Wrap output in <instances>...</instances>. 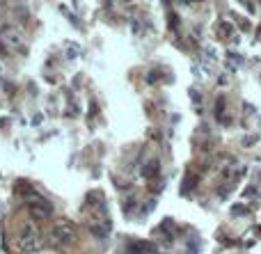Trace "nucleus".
<instances>
[{
  "mask_svg": "<svg viewBox=\"0 0 261 254\" xmlns=\"http://www.w3.org/2000/svg\"><path fill=\"white\" fill-rule=\"evenodd\" d=\"M50 243L58 247H67V245H73V243L78 241V232L76 227H73L71 222H67V220H58V222L53 224V229H50Z\"/></svg>",
  "mask_w": 261,
  "mask_h": 254,
  "instance_id": "f257e3e1",
  "label": "nucleus"
},
{
  "mask_svg": "<svg viewBox=\"0 0 261 254\" xmlns=\"http://www.w3.org/2000/svg\"><path fill=\"white\" fill-rule=\"evenodd\" d=\"M18 247H21L23 254H37L44 247V241H41V234L37 232L32 224H25L18 234Z\"/></svg>",
  "mask_w": 261,
  "mask_h": 254,
  "instance_id": "f03ea898",
  "label": "nucleus"
},
{
  "mask_svg": "<svg viewBox=\"0 0 261 254\" xmlns=\"http://www.w3.org/2000/svg\"><path fill=\"white\" fill-rule=\"evenodd\" d=\"M28 211H30L32 218L44 220L50 215V204L46 200H41V197H32V200H28Z\"/></svg>",
  "mask_w": 261,
  "mask_h": 254,
  "instance_id": "7ed1b4c3",
  "label": "nucleus"
},
{
  "mask_svg": "<svg viewBox=\"0 0 261 254\" xmlns=\"http://www.w3.org/2000/svg\"><path fill=\"white\" fill-rule=\"evenodd\" d=\"M158 170H161V165H158L156 160H149V163L142 167V177H147V179L156 177V174H158Z\"/></svg>",
  "mask_w": 261,
  "mask_h": 254,
  "instance_id": "20e7f679",
  "label": "nucleus"
},
{
  "mask_svg": "<svg viewBox=\"0 0 261 254\" xmlns=\"http://www.w3.org/2000/svg\"><path fill=\"white\" fill-rule=\"evenodd\" d=\"M220 32H222V35H225V37L234 35V30H231V27H229V25H227V23H222V25H220Z\"/></svg>",
  "mask_w": 261,
  "mask_h": 254,
  "instance_id": "39448f33",
  "label": "nucleus"
}]
</instances>
